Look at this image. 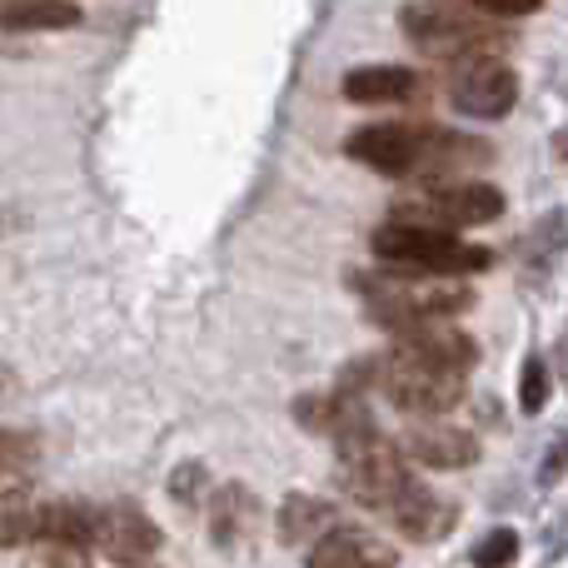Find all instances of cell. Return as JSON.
<instances>
[{"label": "cell", "mask_w": 568, "mask_h": 568, "mask_svg": "<svg viewBox=\"0 0 568 568\" xmlns=\"http://www.w3.org/2000/svg\"><path fill=\"white\" fill-rule=\"evenodd\" d=\"M399 26L424 55L434 60H474V55H504L514 45V36L504 26H494V16H479V10H464L454 0H414V6L399 10Z\"/></svg>", "instance_id": "3957f363"}, {"label": "cell", "mask_w": 568, "mask_h": 568, "mask_svg": "<svg viewBox=\"0 0 568 568\" xmlns=\"http://www.w3.org/2000/svg\"><path fill=\"white\" fill-rule=\"evenodd\" d=\"M519 559V534L514 529H494L474 544V568H509Z\"/></svg>", "instance_id": "7402d4cb"}, {"label": "cell", "mask_w": 568, "mask_h": 568, "mask_svg": "<svg viewBox=\"0 0 568 568\" xmlns=\"http://www.w3.org/2000/svg\"><path fill=\"white\" fill-rule=\"evenodd\" d=\"M90 544L110 564L135 568V564H150V554L160 549V529L135 504H105V509H90Z\"/></svg>", "instance_id": "9c48e42d"}, {"label": "cell", "mask_w": 568, "mask_h": 568, "mask_svg": "<svg viewBox=\"0 0 568 568\" xmlns=\"http://www.w3.org/2000/svg\"><path fill=\"white\" fill-rule=\"evenodd\" d=\"M568 474V434H559V439L549 444V449H544V464H539V484L544 489H554V484H559Z\"/></svg>", "instance_id": "4316f807"}, {"label": "cell", "mask_w": 568, "mask_h": 568, "mask_svg": "<svg viewBox=\"0 0 568 568\" xmlns=\"http://www.w3.org/2000/svg\"><path fill=\"white\" fill-rule=\"evenodd\" d=\"M339 449V464H334V484L349 494L359 509H374V514H389L394 499L414 484L409 464H404L399 444H389L379 429H364V434H349V439L334 444Z\"/></svg>", "instance_id": "5b68a950"}, {"label": "cell", "mask_w": 568, "mask_h": 568, "mask_svg": "<svg viewBox=\"0 0 568 568\" xmlns=\"http://www.w3.org/2000/svg\"><path fill=\"white\" fill-rule=\"evenodd\" d=\"M250 519H255V494H250L245 484L215 489V499H210V539H215L220 549H230V544L245 534Z\"/></svg>", "instance_id": "ac0fdd59"}, {"label": "cell", "mask_w": 568, "mask_h": 568, "mask_svg": "<svg viewBox=\"0 0 568 568\" xmlns=\"http://www.w3.org/2000/svg\"><path fill=\"white\" fill-rule=\"evenodd\" d=\"M339 90L354 105H399V100L419 95V75L404 65H359L339 80Z\"/></svg>", "instance_id": "9a60e30c"}, {"label": "cell", "mask_w": 568, "mask_h": 568, "mask_svg": "<svg viewBox=\"0 0 568 568\" xmlns=\"http://www.w3.org/2000/svg\"><path fill=\"white\" fill-rule=\"evenodd\" d=\"M404 449L429 469H469L479 459V439L469 429H454V424H414Z\"/></svg>", "instance_id": "5bb4252c"}, {"label": "cell", "mask_w": 568, "mask_h": 568, "mask_svg": "<svg viewBox=\"0 0 568 568\" xmlns=\"http://www.w3.org/2000/svg\"><path fill=\"white\" fill-rule=\"evenodd\" d=\"M294 419H300V429H310V434H329L334 444L349 439V434L374 429V419L359 404V394H344V389L300 394V399H294Z\"/></svg>", "instance_id": "8fae6325"}, {"label": "cell", "mask_w": 568, "mask_h": 568, "mask_svg": "<svg viewBox=\"0 0 568 568\" xmlns=\"http://www.w3.org/2000/svg\"><path fill=\"white\" fill-rule=\"evenodd\" d=\"M359 165L394 180H449L454 170H469L489 160V145L469 135H454L439 125H364L344 140Z\"/></svg>", "instance_id": "6da1fadb"}, {"label": "cell", "mask_w": 568, "mask_h": 568, "mask_svg": "<svg viewBox=\"0 0 568 568\" xmlns=\"http://www.w3.org/2000/svg\"><path fill=\"white\" fill-rule=\"evenodd\" d=\"M519 404H524V414H539L544 404H549V364H544L539 354H529V359H524Z\"/></svg>", "instance_id": "603a6c76"}, {"label": "cell", "mask_w": 568, "mask_h": 568, "mask_svg": "<svg viewBox=\"0 0 568 568\" xmlns=\"http://www.w3.org/2000/svg\"><path fill=\"white\" fill-rule=\"evenodd\" d=\"M369 250L379 255V265L409 270V275H484V270H494V250L469 245L454 230L399 225V220L374 230Z\"/></svg>", "instance_id": "277c9868"}, {"label": "cell", "mask_w": 568, "mask_h": 568, "mask_svg": "<svg viewBox=\"0 0 568 568\" xmlns=\"http://www.w3.org/2000/svg\"><path fill=\"white\" fill-rule=\"evenodd\" d=\"M449 100L459 115L474 120H504L519 105V75L504 65L499 55H474L459 60L449 75Z\"/></svg>", "instance_id": "ba28073f"}, {"label": "cell", "mask_w": 568, "mask_h": 568, "mask_svg": "<svg viewBox=\"0 0 568 568\" xmlns=\"http://www.w3.org/2000/svg\"><path fill=\"white\" fill-rule=\"evenodd\" d=\"M504 215V195L484 180H424L414 195L394 200L389 220L399 225H429V230H459V225H489Z\"/></svg>", "instance_id": "8992f818"}, {"label": "cell", "mask_w": 568, "mask_h": 568, "mask_svg": "<svg viewBox=\"0 0 568 568\" xmlns=\"http://www.w3.org/2000/svg\"><path fill=\"white\" fill-rule=\"evenodd\" d=\"M564 250H568V215L564 210H549V215L534 225V235L524 240V265H529L534 280H544L554 265H559Z\"/></svg>", "instance_id": "ffe728a7"}, {"label": "cell", "mask_w": 568, "mask_h": 568, "mask_svg": "<svg viewBox=\"0 0 568 568\" xmlns=\"http://www.w3.org/2000/svg\"><path fill=\"white\" fill-rule=\"evenodd\" d=\"M205 484H210V469L190 459V464H180V469L170 474V499H175V504H200Z\"/></svg>", "instance_id": "cb8c5ba5"}, {"label": "cell", "mask_w": 568, "mask_h": 568, "mask_svg": "<svg viewBox=\"0 0 568 568\" xmlns=\"http://www.w3.org/2000/svg\"><path fill=\"white\" fill-rule=\"evenodd\" d=\"M40 439L36 434H20V429H0V494H10L20 484V474L36 464Z\"/></svg>", "instance_id": "44dd1931"}, {"label": "cell", "mask_w": 568, "mask_h": 568, "mask_svg": "<svg viewBox=\"0 0 568 568\" xmlns=\"http://www.w3.org/2000/svg\"><path fill=\"white\" fill-rule=\"evenodd\" d=\"M0 26L6 30H70V26H80V6H70V0H6L0 6Z\"/></svg>", "instance_id": "e0dca14e"}, {"label": "cell", "mask_w": 568, "mask_h": 568, "mask_svg": "<svg viewBox=\"0 0 568 568\" xmlns=\"http://www.w3.org/2000/svg\"><path fill=\"white\" fill-rule=\"evenodd\" d=\"M349 284L369 300V320L394 334L429 320H449V314H464L474 304V290L454 275H409V270L384 265L379 275H354Z\"/></svg>", "instance_id": "7a4b0ae2"}, {"label": "cell", "mask_w": 568, "mask_h": 568, "mask_svg": "<svg viewBox=\"0 0 568 568\" xmlns=\"http://www.w3.org/2000/svg\"><path fill=\"white\" fill-rule=\"evenodd\" d=\"M329 529H339V509L324 499H310V494H284L280 514H275V534L280 544L300 549V544H320Z\"/></svg>", "instance_id": "2e32d148"}, {"label": "cell", "mask_w": 568, "mask_h": 568, "mask_svg": "<svg viewBox=\"0 0 568 568\" xmlns=\"http://www.w3.org/2000/svg\"><path fill=\"white\" fill-rule=\"evenodd\" d=\"M26 544H45V504L36 499H0V549H26Z\"/></svg>", "instance_id": "d6986e66"}, {"label": "cell", "mask_w": 568, "mask_h": 568, "mask_svg": "<svg viewBox=\"0 0 568 568\" xmlns=\"http://www.w3.org/2000/svg\"><path fill=\"white\" fill-rule=\"evenodd\" d=\"M30 568H90V559L80 544H40V554Z\"/></svg>", "instance_id": "484cf974"}, {"label": "cell", "mask_w": 568, "mask_h": 568, "mask_svg": "<svg viewBox=\"0 0 568 568\" xmlns=\"http://www.w3.org/2000/svg\"><path fill=\"white\" fill-rule=\"evenodd\" d=\"M379 389L389 394L394 409L419 414V419H434V414H449L454 404L464 399V369L429 364V359H414V354L394 349V354H384Z\"/></svg>", "instance_id": "52a82bcc"}, {"label": "cell", "mask_w": 568, "mask_h": 568, "mask_svg": "<svg viewBox=\"0 0 568 568\" xmlns=\"http://www.w3.org/2000/svg\"><path fill=\"white\" fill-rule=\"evenodd\" d=\"M304 568H399V554L369 529H329L320 544H310V559Z\"/></svg>", "instance_id": "30bf717a"}, {"label": "cell", "mask_w": 568, "mask_h": 568, "mask_svg": "<svg viewBox=\"0 0 568 568\" xmlns=\"http://www.w3.org/2000/svg\"><path fill=\"white\" fill-rule=\"evenodd\" d=\"M554 145H559V155L568 160V130H564V135H559V140H554Z\"/></svg>", "instance_id": "83f0119b"}, {"label": "cell", "mask_w": 568, "mask_h": 568, "mask_svg": "<svg viewBox=\"0 0 568 568\" xmlns=\"http://www.w3.org/2000/svg\"><path fill=\"white\" fill-rule=\"evenodd\" d=\"M389 519H394V529H399L404 539H414V544H439L444 534L459 524V509H454L449 499H439V494H429L419 479H414L409 489L394 499Z\"/></svg>", "instance_id": "7c38bea8"}, {"label": "cell", "mask_w": 568, "mask_h": 568, "mask_svg": "<svg viewBox=\"0 0 568 568\" xmlns=\"http://www.w3.org/2000/svg\"><path fill=\"white\" fill-rule=\"evenodd\" d=\"M464 10H479V16H494V20H519V16H534L544 0H454Z\"/></svg>", "instance_id": "d4e9b609"}, {"label": "cell", "mask_w": 568, "mask_h": 568, "mask_svg": "<svg viewBox=\"0 0 568 568\" xmlns=\"http://www.w3.org/2000/svg\"><path fill=\"white\" fill-rule=\"evenodd\" d=\"M394 349L414 354V359H429V364H449V369H464V374L479 364V344H474L464 329H449L444 320L399 329V334H394Z\"/></svg>", "instance_id": "4fadbf2b"}]
</instances>
